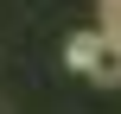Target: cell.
Returning <instances> with one entry per match:
<instances>
[{"label":"cell","mask_w":121,"mask_h":114,"mask_svg":"<svg viewBox=\"0 0 121 114\" xmlns=\"http://www.w3.org/2000/svg\"><path fill=\"white\" fill-rule=\"evenodd\" d=\"M64 63L83 70V76L102 83V89H115V83H121V51L102 38V32H70V38H64Z\"/></svg>","instance_id":"6da1fadb"},{"label":"cell","mask_w":121,"mask_h":114,"mask_svg":"<svg viewBox=\"0 0 121 114\" xmlns=\"http://www.w3.org/2000/svg\"><path fill=\"white\" fill-rule=\"evenodd\" d=\"M0 114H6V108H0Z\"/></svg>","instance_id":"7a4b0ae2"}]
</instances>
